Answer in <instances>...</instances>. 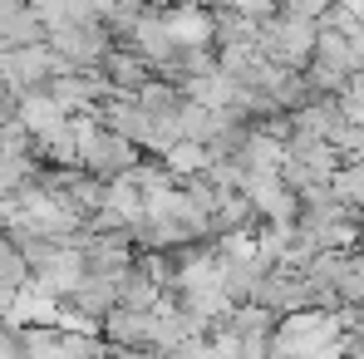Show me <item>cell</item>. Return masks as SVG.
<instances>
[{"label": "cell", "mask_w": 364, "mask_h": 359, "mask_svg": "<svg viewBox=\"0 0 364 359\" xmlns=\"http://www.w3.org/2000/svg\"><path fill=\"white\" fill-rule=\"evenodd\" d=\"M74 153H79L84 173H94V178H104V182L138 168V143H128L109 123H104V128H89V123L74 128Z\"/></svg>", "instance_id": "1"}, {"label": "cell", "mask_w": 364, "mask_h": 359, "mask_svg": "<svg viewBox=\"0 0 364 359\" xmlns=\"http://www.w3.org/2000/svg\"><path fill=\"white\" fill-rule=\"evenodd\" d=\"M163 25H168V35L178 40L182 50H187V45H207V40H212V15H202L197 5H178V10H168V15H163Z\"/></svg>", "instance_id": "2"}, {"label": "cell", "mask_w": 364, "mask_h": 359, "mask_svg": "<svg viewBox=\"0 0 364 359\" xmlns=\"http://www.w3.org/2000/svg\"><path fill=\"white\" fill-rule=\"evenodd\" d=\"M350 207H360L364 212V158H350L345 168H335V182H330Z\"/></svg>", "instance_id": "3"}, {"label": "cell", "mask_w": 364, "mask_h": 359, "mask_svg": "<svg viewBox=\"0 0 364 359\" xmlns=\"http://www.w3.org/2000/svg\"><path fill=\"white\" fill-rule=\"evenodd\" d=\"M222 10H237L246 20H266V15L281 10V0H222Z\"/></svg>", "instance_id": "4"}]
</instances>
